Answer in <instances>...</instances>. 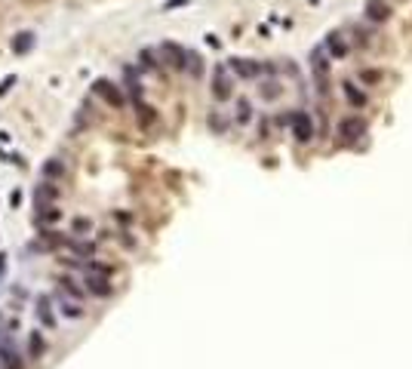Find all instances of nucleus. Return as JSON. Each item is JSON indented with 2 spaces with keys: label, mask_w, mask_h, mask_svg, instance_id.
<instances>
[{
  "label": "nucleus",
  "mask_w": 412,
  "mask_h": 369,
  "mask_svg": "<svg viewBox=\"0 0 412 369\" xmlns=\"http://www.w3.org/2000/svg\"><path fill=\"white\" fill-rule=\"evenodd\" d=\"M0 363L6 369H25V357H22V351L12 345V339L0 345Z\"/></svg>",
  "instance_id": "nucleus-1"
},
{
  "label": "nucleus",
  "mask_w": 412,
  "mask_h": 369,
  "mask_svg": "<svg viewBox=\"0 0 412 369\" xmlns=\"http://www.w3.org/2000/svg\"><path fill=\"white\" fill-rule=\"evenodd\" d=\"M95 92H99L108 105H114V108H123V102H126V99H123V92H120L111 80H95Z\"/></svg>",
  "instance_id": "nucleus-2"
},
{
  "label": "nucleus",
  "mask_w": 412,
  "mask_h": 369,
  "mask_svg": "<svg viewBox=\"0 0 412 369\" xmlns=\"http://www.w3.org/2000/svg\"><path fill=\"white\" fill-rule=\"evenodd\" d=\"M83 283H86V289H89L92 296H108V293H111V283H108V274H99V271H89V274L83 277Z\"/></svg>",
  "instance_id": "nucleus-3"
},
{
  "label": "nucleus",
  "mask_w": 412,
  "mask_h": 369,
  "mask_svg": "<svg viewBox=\"0 0 412 369\" xmlns=\"http://www.w3.org/2000/svg\"><path fill=\"white\" fill-rule=\"evenodd\" d=\"M37 320L43 323V326H55V311H52V299L43 293V296H37Z\"/></svg>",
  "instance_id": "nucleus-4"
},
{
  "label": "nucleus",
  "mask_w": 412,
  "mask_h": 369,
  "mask_svg": "<svg viewBox=\"0 0 412 369\" xmlns=\"http://www.w3.org/2000/svg\"><path fill=\"white\" fill-rule=\"evenodd\" d=\"M55 302H58V311H62L65 317H83V305H80L77 299H71L68 293H58Z\"/></svg>",
  "instance_id": "nucleus-5"
},
{
  "label": "nucleus",
  "mask_w": 412,
  "mask_h": 369,
  "mask_svg": "<svg viewBox=\"0 0 412 369\" xmlns=\"http://www.w3.org/2000/svg\"><path fill=\"white\" fill-rule=\"evenodd\" d=\"M212 92L215 99H228L231 95V83H228V68H215V80H212Z\"/></svg>",
  "instance_id": "nucleus-6"
},
{
  "label": "nucleus",
  "mask_w": 412,
  "mask_h": 369,
  "mask_svg": "<svg viewBox=\"0 0 412 369\" xmlns=\"http://www.w3.org/2000/svg\"><path fill=\"white\" fill-rule=\"evenodd\" d=\"M31 46H34V34H31V31L15 34V40H12V52H15V55H25Z\"/></svg>",
  "instance_id": "nucleus-7"
},
{
  "label": "nucleus",
  "mask_w": 412,
  "mask_h": 369,
  "mask_svg": "<svg viewBox=\"0 0 412 369\" xmlns=\"http://www.w3.org/2000/svg\"><path fill=\"white\" fill-rule=\"evenodd\" d=\"M25 357H31V360L43 357V336H40V333H31V336H28V354H25Z\"/></svg>",
  "instance_id": "nucleus-8"
},
{
  "label": "nucleus",
  "mask_w": 412,
  "mask_h": 369,
  "mask_svg": "<svg viewBox=\"0 0 412 369\" xmlns=\"http://www.w3.org/2000/svg\"><path fill=\"white\" fill-rule=\"evenodd\" d=\"M296 139L299 142H308L311 139V120L305 114H296Z\"/></svg>",
  "instance_id": "nucleus-9"
},
{
  "label": "nucleus",
  "mask_w": 412,
  "mask_h": 369,
  "mask_svg": "<svg viewBox=\"0 0 412 369\" xmlns=\"http://www.w3.org/2000/svg\"><path fill=\"white\" fill-rule=\"evenodd\" d=\"M62 172H65V166H62V163H58V160H55V157H52V160H46V163H43V176H46V179H58V176H62Z\"/></svg>",
  "instance_id": "nucleus-10"
},
{
  "label": "nucleus",
  "mask_w": 412,
  "mask_h": 369,
  "mask_svg": "<svg viewBox=\"0 0 412 369\" xmlns=\"http://www.w3.org/2000/svg\"><path fill=\"white\" fill-rule=\"evenodd\" d=\"M71 253H74V256H83V259H89V256L95 253V246H92V243H74V240H71Z\"/></svg>",
  "instance_id": "nucleus-11"
},
{
  "label": "nucleus",
  "mask_w": 412,
  "mask_h": 369,
  "mask_svg": "<svg viewBox=\"0 0 412 369\" xmlns=\"http://www.w3.org/2000/svg\"><path fill=\"white\" fill-rule=\"evenodd\" d=\"M342 132H345V139H357V135L363 132V123H354V120H348V123L342 126Z\"/></svg>",
  "instance_id": "nucleus-12"
},
{
  "label": "nucleus",
  "mask_w": 412,
  "mask_h": 369,
  "mask_svg": "<svg viewBox=\"0 0 412 369\" xmlns=\"http://www.w3.org/2000/svg\"><path fill=\"white\" fill-rule=\"evenodd\" d=\"M234 68H237V71H240V74H243V77H252V74H256V71H259V65H246V62H243V59H237V62H234Z\"/></svg>",
  "instance_id": "nucleus-13"
},
{
  "label": "nucleus",
  "mask_w": 412,
  "mask_h": 369,
  "mask_svg": "<svg viewBox=\"0 0 412 369\" xmlns=\"http://www.w3.org/2000/svg\"><path fill=\"white\" fill-rule=\"evenodd\" d=\"M249 117H252L249 102H240V105H237V120H240V123H249Z\"/></svg>",
  "instance_id": "nucleus-14"
},
{
  "label": "nucleus",
  "mask_w": 412,
  "mask_h": 369,
  "mask_svg": "<svg viewBox=\"0 0 412 369\" xmlns=\"http://www.w3.org/2000/svg\"><path fill=\"white\" fill-rule=\"evenodd\" d=\"M12 83H15V74H9V77H3V83H0V95H6V92L12 89Z\"/></svg>",
  "instance_id": "nucleus-15"
},
{
  "label": "nucleus",
  "mask_w": 412,
  "mask_h": 369,
  "mask_svg": "<svg viewBox=\"0 0 412 369\" xmlns=\"http://www.w3.org/2000/svg\"><path fill=\"white\" fill-rule=\"evenodd\" d=\"M3 342H9V333H6V317L0 314V345H3Z\"/></svg>",
  "instance_id": "nucleus-16"
},
{
  "label": "nucleus",
  "mask_w": 412,
  "mask_h": 369,
  "mask_svg": "<svg viewBox=\"0 0 412 369\" xmlns=\"http://www.w3.org/2000/svg\"><path fill=\"white\" fill-rule=\"evenodd\" d=\"M369 9H372V12H369V15H372V18H385V6H382V3H379V6H376V3H372V6H369Z\"/></svg>",
  "instance_id": "nucleus-17"
},
{
  "label": "nucleus",
  "mask_w": 412,
  "mask_h": 369,
  "mask_svg": "<svg viewBox=\"0 0 412 369\" xmlns=\"http://www.w3.org/2000/svg\"><path fill=\"white\" fill-rule=\"evenodd\" d=\"M3 274H6V256L0 253V280H3Z\"/></svg>",
  "instance_id": "nucleus-18"
}]
</instances>
